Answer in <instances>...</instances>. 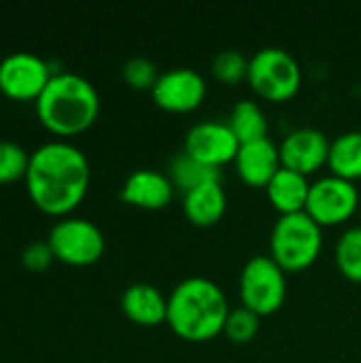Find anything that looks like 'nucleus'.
<instances>
[{"mask_svg":"<svg viewBox=\"0 0 361 363\" xmlns=\"http://www.w3.org/2000/svg\"><path fill=\"white\" fill-rule=\"evenodd\" d=\"M321 225L306 213L281 215L270 232V255L285 272L309 268L321 253Z\"/></svg>","mask_w":361,"mask_h":363,"instance_id":"nucleus-4","label":"nucleus"},{"mask_svg":"<svg viewBox=\"0 0 361 363\" xmlns=\"http://www.w3.org/2000/svg\"><path fill=\"white\" fill-rule=\"evenodd\" d=\"M30 155L26 149L13 140H0V183H13L26 179Z\"/></svg>","mask_w":361,"mask_h":363,"instance_id":"nucleus-24","label":"nucleus"},{"mask_svg":"<svg viewBox=\"0 0 361 363\" xmlns=\"http://www.w3.org/2000/svg\"><path fill=\"white\" fill-rule=\"evenodd\" d=\"M360 215H361V202H360Z\"/></svg>","mask_w":361,"mask_h":363,"instance_id":"nucleus-27","label":"nucleus"},{"mask_svg":"<svg viewBox=\"0 0 361 363\" xmlns=\"http://www.w3.org/2000/svg\"><path fill=\"white\" fill-rule=\"evenodd\" d=\"M121 311L138 325H160L168 319V298L149 283H132L121 296Z\"/></svg>","mask_w":361,"mask_h":363,"instance_id":"nucleus-15","label":"nucleus"},{"mask_svg":"<svg viewBox=\"0 0 361 363\" xmlns=\"http://www.w3.org/2000/svg\"><path fill=\"white\" fill-rule=\"evenodd\" d=\"M168 177L172 179L174 187H179L183 194L202 185V183H209V181H221V168H215V166H209V164H202L198 162L196 157L187 155L185 151H181L172 162H170V172Z\"/></svg>","mask_w":361,"mask_h":363,"instance_id":"nucleus-20","label":"nucleus"},{"mask_svg":"<svg viewBox=\"0 0 361 363\" xmlns=\"http://www.w3.org/2000/svg\"><path fill=\"white\" fill-rule=\"evenodd\" d=\"M238 149L240 143L234 136L232 128L228 125V121H219V119H206L194 123L187 130L185 145H183V151L187 155L215 168L234 162Z\"/></svg>","mask_w":361,"mask_h":363,"instance_id":"nucleus-11","label":"nucleus"},{"mask_svg":"<svg viewBox=\"0 0 361 363\" xmlns=\"http://www.w3.org/2000/svg\"><path fill=\"white\" fill-rule=\"evenodd\" d=\"M121 77L134 89H151L155 85L160 72H157V66L149 57L134 55V57L126 60V64L121 68Z\"/></svg>","mask_w":361,"mask_h":363,"instance_id":"nucleus-25","label":"nucleus"},{"mask_svg":"<svg viewBox=\"0 0 361 363\" xmlns=\"http://www.w3.org/2000/svg\"><path fill=\"white\" fill-rule=\"evenodd\" d=\"M223 332L232 342H238V345L251 342L255 338V334L260 332V315L247 306L230 308Z\"/></svg>","mask_w":361,"mask_h":363,"instance_id":"nucleus-22","label":"nucleus"},{"mask_svg":"<svg viewBox=\"0 0 361 363\" xmlns=\"http://www.w3.org/2000/svg\"><path fill=\"white\" fill-rule=\"evenodd\" d=\"M230 304L223 289L206 277L183 279L168 296V319L172 332L191 342H204L223 332Z\"/></svg>","mask_w":361,"mask_h":363,"instance_id":"nucleus-2","label":"nucleus"},{"mask_svg":"<svg viewBox=\"0 0 361 363\" xmlns=\"http://www.w3.org/2000/svg\"><path fill=\"white\" fill-rule=\"evenodd\" d=\"M249 85L262 98L281 102L298 94L302 68L298 60L281 47H264L249 57Z\"/></svg>","mask_w":361,"mask_h":363,"instance_id":"nucleus-5","label":"nucleus"},{"mask_svg":"<svg viewBox=\"0 0 361 363\" xmlns=\"http://www.w3.org/2000/svg\"><path fill=\"white\" fill-rule=\"evenodd\" d=\"M155 104L164 111L187 113L198 108L206 98L204 77L189 66H177L160 72L155 85L151 87Z\"/></svg>","mask_w":361,"mask_h":363,"instance_id":"nucleus-10","label":"nucleus"},{"mask_svg":"<svg viewBox=\"0 0 361 363\" xmlns=\"http://www.w3.org/2000/svg\"><path fill=\"white\" fill-rule=\"evenodd\" d=\"M234 164H236L238 177L247 185H253V187H266L268 181L283 166L279 145L270 136L240 145Z\"/></svg>","mask_w":361,"mask_h":363,"instance_id":"nucleus-13","label":"nucleus"},{"mask_svg":"<svg viewBox=\"0 0 361 363\" xmlns=\"http://www.w3.org/2000/svg\"><path fill=\"white\" fill-rule=\"evenodd\" d=\"M332 140L319 128H296L279 145L281 164L302 174H311L328 164Z\"/></svg>","mask_w":361,"mask_h":363,"instance_id":"nucleus-12","label":"nucleus"},{"mask_svg":"<svg viewBox=\"0 0 361 363\" xmlns=\"http://www.w3.org/2000/svg\"><path fill=\"white\" fill-rule=\"evenodd\" d=\"M34 104L38 121L57 136L85 132L100 113L94 83L77 72H55Z\"/></svg>","mask_w":361,"mask_h":363,"instance_id":"nucleus-3","label":"nucleus"},{"mask_svg":"<svg viewBox=\"0 0 361 363\" xmlns=\"http://www.w3.org/2000/svg\"><path fill=\"white\" fill-rule=\"evenodd\" d=\"M360 189L353 181L336 174H326L311 183L306 213L323 228L338 225L360 211Z\"/></svg>","mask_w":361,"mask_h":363,"instance_id":"nucleus-8","label":"nucleus"},{"mask_svg":"<svg viewBox=\"0 0 361 363\" xmlns=\"http://www.w3.org/2000/svg\"><path fill=\"white\" fill-rule=\"evenodd\" d=\"M49 64L30 51H15L0 60V91L11 100H34L51 79Z\"/></svg>","mask_w":361,"mask_h":363,"instance_id":"nucleus-9","label":"nucleus"},{"mask_svg":"<svg viewBox=\"0 0 361 363\" xmlns=\"http://www.w3.org/2000/svg\"><path fill=\"white\" fill-rule=\"evenodd\" d=\"M91 170L85 153L66 143L51 140L30 153L26 185L38 211L55 217L72 213L85 198Z\"/></svg>","mask_w":361,"mask_h":363,"instance_id":"nucleus-1","label":"nucleus"},{"mask_svg":"<svg viewBox=\"0 0 361 363\" xmlns=\"http://www.w3.org/2000/svg\"><path fill=\"white\" fill-rule=\"evenodd\" d=\"M328 166L332 174L343 177L347 181L361 179V132L351 130L338 134L330 145Z\"/></svg>","mask_w":361,"mask_h":363,"instance_id":"nucleus-18","label":"nucleus"},{"mask_svg":"<svg viewBox=\"0 0 361 363\" xmlns=\"http://www.w3.org/2000/svg\"><path fill=\"white\" fill-rule=\"evenodd\" d=\"M309 191H311L309 177L285 166H281L279 172L266 185L268 200L281 215L306 211Z\"/></svg>","mask_w":361,"mask_h":363,"instance_id":"nucleus-16","label":"nucleus"},{"mask_svg":"<svg viewBox=\"0 0 361 363\" xmlns=\"http://www.w3.org/2000/svg\"><path fill=\"white\" fill-rule=\"evenodd\" d=\"M47 242L55 259L70 266H89L98 262L106 247L102 230L83 217H64L57 221L51 228Z\"/></svg>","mask_w":361,"mask_h":363,"instance_id":"nucleus-7","label":"nucleus"},{"mask_svg":"<svg viewBox=\"0 0 361 363\" xmlns=\"http://www.w3.org/2000/svg\"><path fill=\"white\" fill-rule=\"evenodd\" d=\"M213 74L223 83H238L249 74V57L238 49H223L213 57Z\"/></svg>","mask_w":361,"mask_h":363,"instance_id":"nucleus-23","label":"nucleus"},{"mask_svg":"<svg viewBox=\"0 0 361 363\" xmlns=\"http://www.w3.org/2000/svg\"><path fill=\"white\" fill-rule=\"evenodd\" d=\"M174 196V183L166 172L153 170V168H138L134 170L123 187H121V198L128 204L157 211L164 208Z\"/></svg>","mask_w":361,"mask_h":363,"instance_id":"nucleus-14","label":"nucleus"},{"mask_svg":"<svg viewBox=\"0 0 361 363\" xmlns=\"http://www.w3.org/2000/svg\"><path fill=\"white\" fill-rule=\"evenodd\" d=\"M287 296L285 270L272 255H253L240 272V298L243 306L253 313L270 315L279 311Z\"/></svg>","mask_w":361,"mask_h":363,"instance_id":"nucleus-6","label":"nucleus"},{"mask_svg":"<svg viewBox=\"0 0 361 363\" xmlns=\"http://www.w3.org/2000/svg\"><path fill=\"white\" fill-rule=\"evenodd\" d=\"M53 259H55V255L47 240H36V242L28 245L21 253V264L32 272H43L45 268L51 266Z\"/></svg>","mask_w":361,"mask_h":363,"instance_id":"nucleus-26","label":"nucleus"},{"mask_svg":"<svg viewBox=\"0 0 361 363\" xmlns=\"http://www.w3.org/2000/svg\"><path fill=\"white\" fill-rule=\"evenodd\" d=\"M334 257L347 279L361 283V225H351L340 234Z\"/></svg>","mask_w":361,"mask_h":363,"instance_id":"nucleus-21","label":"nucleus"},{"mask_svg":"<svg viewBox=\"0 0 361 363\" xmlns=\"http://www.w3.org/2000/svg\"><path fill=\"white\" fill-rule=\"evenodd\" d=\"M228 125L240 145L268 136V117L264 108L253 100H238L230 111Z\"/></svg>","mask_w":361,"mask_h":363,"instance_id":"nucleus-19","label":"nucleus"},{"mask_svg":"<svg viewBox=\"0 0 361 363\" xmlns=\"http://www.w3.org/2000/svg\"><path fill=\"white\" fill-rule=\"evenodd\" d=\"M228 208V196L221 181L202 183L183 194V213L196 225H213L217 223Z\"/></svg>","mask_w":361,"mask_h":363,"instance_id":"nucleus-17","label":"nucleus"}]
</instances>
